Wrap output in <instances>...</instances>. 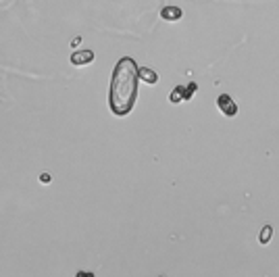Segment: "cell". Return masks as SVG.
I'll use <instances>...</instances> for the list:
<instances>
[{
  "instance_id": "6da1fadb",
  "label": "cell",
  "mask_w": 279,
  "mask_h": 277,
  "mask_svg": "<svg viewBox=\"0 0 279 277\" xmlns=\"http://www.w3.org/2000/svg\"><path fill=\"white\" fill-rule=\"evenodd\" d=\"M140 92V67L132 56H123L113 69L109 105L117 117L130 115Z\"/></svg>"
},
{
  "instance_id": "7a4b0ae2",
  "label": "cell",
  "mask_w": 279,
  "mask_h": 277,
  "mask_svg": "<svg viewBox=\"0 0 279 277\" xmlns=\"http://www.w3.org/2000/svg\"><path fill=\"white\" fill-rule=\"evenodd\" d=\"M217 107H219L221 113L225 115V117H236V115H238V102L231 98L229 94H219Z\"/></svg>"
},
{
  "instance_id": "3957f363",
  "label": "cell",
  "mask_w": 279,
  "mask_h": 277,
  "mask_svg": "<svg viewBox=\"0 0 279 277\" xmlns=\"http://www.w3.org/2000/svg\"><path fill=\"white\" fill-rule=\"evenodd\" d=\"M69 61H71V65H75V67H84V65H90L92 61H94V52L92 50H77L69 56Z\"/></svg>"
},
{
  "instance_id": "277c9868",
  "label": "cell",
  "mask_w": 279,
  "mask_h": 277,
  "mask_svg": "<svg viewBox=\"0 0 279 277\" xmlns=\"http://www.w3.org/2000/svg\"><path fill=\"white\" fill-rule=\"evenodd\" d=\"M183 17V10L175 4H169V6H162L160 8V19H165V21H179Z\"/></svg>"
},
{
  "instance_id": "5b68a950",
  "label": "cell",
  "mask_w": 279,
  "mask_h": 277,
  "mask_svg": "<svg viewBox=\"0 0 279 277\" xmlns=\"http://www.w3.org/2000/svg\"><path fill=\"white\" fill-rule=\"evenodd\" d=\"M140 79H142L144 84L154 86L158 82V73L152 71V69H148V67H140Z\"/></svg>"
},
{
  "instance_id": "8992f818",
  "label": "cell",
  "mask_w": 279,
  "mask_h": 277,
  "mask_svg": "<svg viewBox=\"0 0 279 277\" xmlns=\"http://www.w3.org/2000/svg\"><path fill=\"white\" fill-rule=\"evenodd\" d=\"M271 238H273V225H265L261 229V234H259V244L267 246L271 242Z\"/></svg>"
},
{
  "instance_id": "52a82bcc",
  "label": "cell",
  "mask_w": 279,
  "mask_h": 277,
  "mask_svg": "<svg viewBox=\"0 0 279 277\" xmlns=\"http://www.w3.org/2000/svg\"><path fill=\"white\" fill-rule=\"evenodd\" d=\"M183 88L185 86H177V88L171 90V94H169V102H171V105H177V102L183 100Z\"/></svg>"
},
{
  "instance_id": "ba28073f",
  "label": "cell",
  "mask_w": 279,
  "mask_h": 277,
  "mask_svg": "<svg viewBox=\"0 0 279 277\" xmlns=\"http://www.w3.org/2000/svg\"><path fill=\"white\" fill-rule=\"evenodd\" d=\"M196 90H198V84H196V82H192V84L185 86V88H183V100H192Z\"/></svg>"
},
{
  "instance_id": "9c48e42d",
  "label": "cell",
  "mask_w": 279,
  "mask_h": 277,
  "mask_svg": "<svg viewBox=\"0 0 279 277\" xmlns=\"http://www.w3.org/2000/svg\"><path fill=\"white\" fill-rule=\"evenodd\" d=\"M40 179H42V183H50V175H48V173H42Z\"/></svg>"
}]
</instances>
